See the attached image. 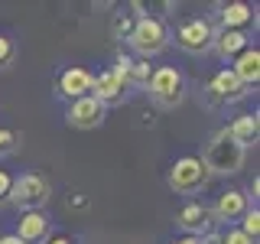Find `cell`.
<instances>
[{"label": "cell", "mask_w": 260, "mask_h": 244, "mask_svg": "<svg viewBox=\"0 0 260 244\" xmlns=\"http://www.w3.org/2000/svg\"><path fill=\"white\" fill-rule=\"evenodd\" d=\"M127 39H130V46H134V52L143 55V62H146V59H153V55H159L162 49H166L169 29L162 26V20H156V16H140Z\"/></svg>", "instance_id": "cell-2"}, {"label": "cell", "mask_w": 260, "mask_h": 244, "mask_svg": "<svg viewBox=\"0 0 260 244\" xmlns=\"http://www.w3.org/2000/svg\"><path fill=\"white\" fill-rule=\"evenodd\" d=\"M127 88H130L127 75H120L117 69H108V72H101V75H94V81H91V98H98V101L108 108V104L124 101V98H127Z\"/></svg>", "instance_id": "cell-8"}, {"label": "cell", "mask_w": 260, "mask_h": 244, "mask_svg": "<svg viewBox=\"0 0 260 244\" xmlns=\"http://www.w3.org/2000/svg\"><path fill=\"white\" fill-rule=\"evenodd\" d=\"M211 43H215V26H211L208 20H202V16H195V20H185L182 26L176 29V46L185 49V52H192V55L208 52Z\"/></svg>", "instance_id": "cell-6"}, {"label": "cell", "mask_w": 260, "mask_h": 244, "mask_svg": "<svg viewBox=\"0 0 260 244\" xmlns=\"http://www.w3.org/2000/svg\"><path fill=\"white\" fill-rule=\"evenodd\" d=\"M130 81H134V85H146V81H150V62H134L130 65Z\"/></svg>", "instance_id": "cell-20"}, {"label": "cell", "mask_w": 260, "mask_h": 244, "mask_svg": "<svg viewBox=\"0 0 260 244\" xmlns=\"http://www.w3.org/2000/svg\"><path fill=\"white\" fill-rule=\"evenodd\" d=\"M208 92L215 95L218 101H241V98L247 95V88L238 81V75H234L231 69H221V72H215V75H211Z\"/></svg>", "instance_id": "cell-11"}, {"label": "cell", "mask_w": 260, "mask_h": 244, "mask_svg": "<svg viewBox=\"0 0 260 244\" xmlns=\"http://www.w3.org/2000/svg\"><path fill=\"white\" fill-rule=\"evenodd\" d=\"M146 88H150V98L159 104V108H176V104L182 101V95H185V78H182L179 69H173V65H159V69L150 72Z\"/></svg>", "instance_id": "cell-3"}, {"label": "cell", "mask_w": 260, "mask_h": 244, "mask_svg": "<svg viewBox=\"0 0 260 244\" xmlns=\"http://www.w3.org/2000/svg\"><path fill=\"white\" fill-rule=\"evenodd\" d=\"M221 244H257V241H254V238H247L241 228H231L228 234H221Z\"/></svg>", "instance_id": "cell-21"}, {"label": "cell", "mask_w": 260, "mask_h": 244, "mask_svg": "<svg viewBox=\"0 0 260 244\" xmlns=\"http://www.w3.org/2000/svg\"><path fill=\"white\" fill-rule=\"evenodd\" d=\"M134 16H130V13H117V16H114V36H130V29H134Z\"/></svg>", "instance_id": "cell-19"}, {"label": "cell", "mask_w": 260, "mask_h": 244, "mask_svg": "<svg viewBox=\"0 0 260 244\" xmlns=\"http://www.w3.org/2000/svg\"><path fill=\"white\" fill-rule=\"evenodd\" d=\"M244 211H247V195L238 192V189H228L218 195L215 202V218L218 222H238V218H244Z\"/></svg>", "instance_id": "cell-12"}, {"label": "cell", "mask_w": 260, "mask_h": 244, "mask_svg": "<svg viewBox=\"0 0 260 244\" xmlns=\"http://www.w3.org/2000/svg\"><path fill=\"white\" fill-rule=\"evenodd\" d=\"M199 160L205 163L208 173L231 176V173H238V169L244 166V146L234 143V140H231V134H228V127H224V130H218V134L208 140L205 153H202Z\"/></svg>", "instance_id": "cell-1"}, {"label": "cell", "mask_w": 260, "mask_h": 244, "mask_svg": "<svg viewBox=\"0 0 260 244\" xmlns=\"http://www.w3.org/2000/svg\"><path fill=\"white\" fill-rule=\"evenodd\" d=\"M241 231L247 234V238H254V241H257V234H260V211H257V208H247V211H244V225H241Z\"/></svg>", "instance_id": "cell-18"}, {"label": "cell", "mask_w": 260, "mask_h": 244, "mask_svg": "<svg viewBox=\"0 0 260 244\" xmlns=\"http://www.w3.org/2000/svg\"><path fill=\"white\" fill-rule=\"evenodd\" d=\"M0 244H23V241L16 238V234H4V238H0Z\"/></svg>", "instance_id": "cell-26"}, {"label": "cell", "mask_w": 260, "mask_h": 244, "mask_svg": "<svg viewBox=\"0 0 260 244\" xmlns=\"http://www.w3.org/2000/svg\"><path fill=\"white\" fill-rule=\"evenodd\" d=\"M7 199H10L16 208H23V211H39L49 202V182L43 176H36V173H26V176L13 179Z\"/></svg>", "instance_id": "cell-5"}, {"label": "cell", "mask_w": 260, "mask_h": 244, "mask_svg": "<svg viewBox=\"0 0 260 244\" xmlns=\"http://www.w3.org/2000/svg\"><path fill=\"white\" fill-rule=\"evenodd\" d=\"M199 244H221V234H205V241H199Z\"/></svg>", "instance_id": "cell-25"}, {"label": "cell", "mask_w": 260, "mask_h": 244, "mask_svg": "<svg viewBox=\"0 0 260 244\" xmlns=\"http://www.w3.org/2000/svg\"><path fill=\"white\" fill-rule=\"evenodd\" d=\"M13 52H16L13 43H10L7 36H0V65H7V62H10V59H13Z\"/></svg>", "instance_id": "cell-22"}, {"label": "cell", "mask_w": 260, "mask_h": 244, "mask_svg": "<svg viewBox=\"0 0 260 244\" xmlns=\"http://www.w3.org/2000/svg\"><path fill=\"white\" fill-rule=\"evenodd\" d=\"M179 228L182 231H189V238H202V234H208L211 228V211L205 205H199V202H192V205H185L179 211Z\"/></svg>", "instance_id": "cell-10"}, {"label": "cell", "mask_w": 260, "mask_h": 244, "mask_svg": "<svg viewBox=\"0 0 260 244\" xmlns=\"http://www.w3.org/2000/svg\"><path fill=\"white\" fill-rule=\"evenodd\" d=\"M10 146H13V134H10V130H4V127H0V153H7Z\"/></svg>", "instance_id": "cell-24"}, {"label": "cell", "mask_w": 260, "mask_h": 244, "mask_svg": "<svg viewBox=\"0 0 260 244\" xmlns=\"http://www.w3.org/2000/svg\"><path fill=\"white\" fill-rule=\"evenodd\" d=\"M250 20H254V10H250L247 4H228L221 10L224 29H238V26H244V23H250Z\"/></svg>", "instance_id": "cell-17"}, {"label": "cell", "mask_w": 260, "mask_h": 244, "mask_svg": "<svg viewBox=\"0 0 260 244\" xmlns=\"http://www.w3.org/2000/svg\"><path fill=\"white\" fill-rule=\"evenodd\" d=\"M228 134H231V140L238 143V146L257 143V137H260V120H257V114H241V117L234 120L231 127H228Z\"/></svg>", "instance_id": "cell-16"}, {"label": "cell", "mask_w": 260, "mask_h": 244, "mask_svg": "<svg viewBox=\"0 0 260 244\" xmlns=\"http://www.w3.org/2000/svg\"><path fill=\"white\" fill-rule=\"evenodd\" d=\"M208 176L211 173L205 169V163L199 157H182V160L173 163V169H169V189L179 192V195H192L208 182Z\"/></svg>", "instance_id": "cell-4"}, {"label": "cell", "mask_w": 260, "mask_h": 244, "mask_svg": "<svg viewBox=\"0 0 260 244\" xmlns=\"http://www.w3.org/2000/svg\"><path fill=\"white\" fill-rule=\"evenodd\" d=\"M49 244H72V241H69V238H62V234H59V238H52Z\"/></svg>", "instance_id": "cell-28"}, {"label": "cell", "mask_w": 260, "mask_h": 244, "mask_svg": "<svg viewBox=\"0 0 260 244\" xmlns=\"http://www.w3.org/2000/svg\"><path fill=\"white\" fill-rule=\"evenodd\" d=\"M104 111H108V108H104L98 98L85 95V98H75V101L69 104L65 120H69L72 127H78V130H94V127L104 124Z\"/></svg>", "instance_id": "cell-7"}, {"label": "cell", "mask_w": 260, "mask_h": 244, "mask_svg": "<svg viewBox=\"0 0 260 244\" xmlns=\"http://www.w3.org/2000/svg\"><path fill=\"white\" fill-rule=\"evenodd\" d=\"M91 81L94 75L88 69H81V65H72V69H65L62 75H59V95L65 98H85V95H91Z\"/></svg>", "instance_id": "cell-9"}, {"label": "cell", "mask_w": 260, "mask_h": 244, "mask_svg": "<svg viewBox=\"0 0 260 244\" xmlns=\"http://www.w3.org/2000/svg\"><path fill=\"white\" fill-rule=\"evenodd\" d=\"M202 238H179V241H173V244H199Z\"/></svg>", "instance_id": "cell-27"}, {"label": "cell", "mask_w": 260, "mask_h": 244, "mask_svg": "<svg viewBox=\"0 0 260 244\" xmlns=\"http://www.w3.org/2000/svg\"><path fill=\"white\" fill-rule=\"evenodd\" d=\"M231 72L238 75V81H241L244 88L257 85V81H260V52L247 46V49L238 55V59H234V69H231Z\"/></svg>", "instance_id": "cell-14"}, {"label": "cell", "mask_w": 260, "mask_h": 244, "mask_svg": "<svg viewBox=\"0 0 260 244\" xmlns=\"http://www.w3.org/2000/svg\"><path fill=\"white\" fill-rule=\"evenodd\" d=\"M46 234H49L46 211H23L20 228H16V238L23 244H36V241H46Z\"/></svg>", "instance_id": "cell-13"}, {"label": "cell", "mask_w": 260, "mask_h": 244, "mask_svg": "<svg viewBox=\"0 0 260 244\" xmlns=\"http://www.w3.org/2000/svg\"><path fill=\"white\" fill-rule=\"evenodd\" d=\"M10 186H13V176L7 173V169H0V202L10 195Z\"/></svg>", "instance_id": "cell-23"}, {"label": "cell", "mask_w": 260, "mask_h": 244, "mask_svg": "<svg viewBox=\"0 0 260 244\" xmlns=\"http://www.w3.org/2000/svg\"><path fill=\"white\" fill-rule=\"evenodd\" d=\"M211 46L218 49L221 59H238L244 49H247V36L241 29H221V33H215V43Z\"/></svg>", "instance_id": "cell-15"}]
</instances>
